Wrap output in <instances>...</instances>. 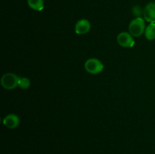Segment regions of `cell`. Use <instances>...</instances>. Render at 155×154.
Segmentation results:
<instances>
[{"mask_svg": "<svg viewBox=\"0 0 155 154\" xmlns=\"http://www.w3.org/2000/svg\"><path fill=\"white\" fill-rule=\"evenodd\" d=\"M145 23L142 18H136L130 22L129 25L130 33L134 37L142 36L145 31Z\"/></svg>", "mask_w": 155, "mask_h": 154, "instance_id": "obj_1", "label": "cell"}, {"mask_svg": "<svg viewBox=\"0 0 155 154\" xmlns=\"http://www.w3.org/2000/svg\"><path fill=\"white\" fill-rule=\"evenodd\" d=\"M20 77L15 73L8 72L4 74L1 79V85L5 89L13 90L16 88L19 84Z\"/></svg>", "mask_w": 155, "mask_h": 154, "instance_id": "obj_2", "label": "cell"}, {"mask_svg": "<svg viewBox=\"0 0 155 154\" xmlns=\"http://www.w3.org/2000/svg\"><path fill=\"white\" fill-rule=\"evenodd\" d=\"M85 69L89 73L98 74L104 69V65L97 58H89L85 63Z\"/></svg>", "mask_w": 155, "mask_h": 154, "instance_id": "obj_3", "label": "cell"}, {"mask_svg": "<svg viewBox=\"0 0 155 154\" xmlns=\"http://www.w3.org/2000/svg\"><path fill=\"white\" fill-rule=\"evenodd\" d=\"M117 39L118 44L124 48H132L135 45V41L133 36L127 32H122L120 33Z\"/></svg>", "mask_w": 155, "mask_h": 154, "instance_id": "obj_4", "label": "cell"}, {"mask_svg": "<svg viewBox=\"0 0 155 154\" xmlns=\"http://www.w3.org/2000/svg\"><path fill=\"white\" fill-rule=\"evenodd\" d=\"M144 18L149 23H155V2H150L143 11Z\"/></svg>", "mask_w": 155, "mask_h": 154, "instance_id": "obj_5", "label": "cell"}, {"mask_svg": "<svg viewBox=\"0 0 155 154\" xmlns=\"http://www.w3.org/2000/svg\"><path fill=\"white\" fill-rule=\"evenodd\" d=\"M91 29V24L89 21L86 19H81L75 25V32L78 35L86 34L89 32Z\"/></svg>", "mask_w": 155, "mask_h": 154, "instance_id": "obj_6", "label": "cell"}, {"mask_svg": "<svg viewBox=\"0 0 155 154\" xmlns=\"http://www.w3.org/2000/svg\"><path fill=\"white\" fill-rule=\"evenodd\" d=\"M3 124L8 128H15L19 125L20 119L16 114L11 113L3 119Z\"/></svg>", "mask_w": 155, "mask_h": 154, "instance_id": "obj_7", "label": "cell"}, {"mask_svg": "<svg viewBox=\"0 0 155 154\" xmlns=\"http://www.w3.org/2000/svg\"><path fill=\"white\" fill-rule=\"evenodd\" d=\"M27 4L33 10L40 11L44 9L43 0H27Z\"/></svg>", "mask_w": 155, "mask_h": 154, "instance_id": "obj_8", "label": "cell"}, {"mask_svg": "<svg viewBox=\"0 0 155 154\" xmlns=\"http://www.w3.org/2000/svg\"><path fill=\"white\" fill-rule=\"evenodd\" d=\"M145 36L148 40L155 39V23H151L146 27L145 31Z\"/></svg>", "mask_w": 155, "mask_h": 154, "instance_id": "obj_9", "label": "cell"}, {"mask_svg": "<svg viewBox=\"0 0 155 154\" xmlns=\"http://www.w3.org/2000/svg\"><path fill=\"white\" fill-rule=\"evenodd\" d=\"M18 86H20V88H21L22 89H27L30 86V81L28 78H21L20 77L19 80V84Z\"/></svg>", "mask_w": 155, "mask_h": 154, "instance_id": "obj_10", "label": "cell"}]
</instances>
